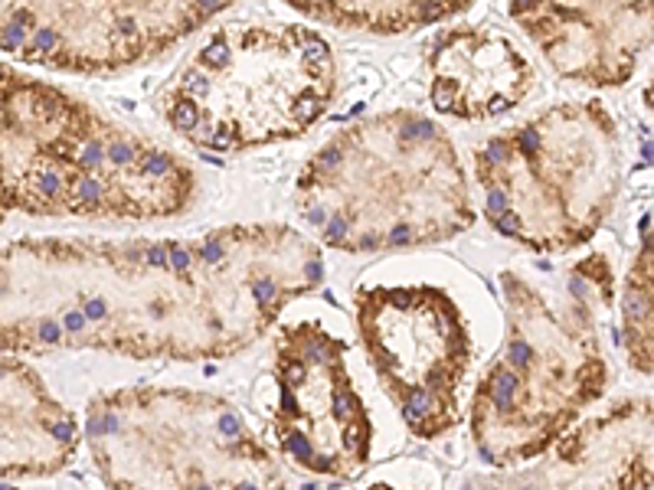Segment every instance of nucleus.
<instances>
[{"instance_id": "15", "label": "nucleus", "mask_w": 654, "mask_h": 490, "mask_svg": "<svg viewBox=\"0 0 654 490\" xmlns=\"http://www.w3.org/2000/svg\"><path fill=\"white\" fill-rule=\"evenodd\" d=\"M622 337L634 370L651 373V317H654V268H651V239H641L622 285Z\"/></svg>"}, {"instance_id": "12", "label": "nucleus", "mask_w": 654, "mask_h": 490, "mask_svg": "<svg viewBox=\"0 0 654 490\" xmlns=\"http://www.w3.org/2000/svg\"><path fill=\"white\" fill-rule=\"evenodd\" d=\"M527 53L494 26L442 30L429 46V102L439 115L488 121L534 92Z\"/></svg>"}, {"instance_id": "8", "label": "nucleus", "mask_w": 654, "mask_h": 490, "mask_svg": "<svg viewBox=\"0 0 654 490\" xmlns=\"http://www.w3.org/2000/svg\"><path fill=\"white\" fill-rule=\"evenodd\" d=\"M187 255L216 356L256 343L324 285L321 245L285 223L219 226L187 239Z\"/></svg>"}, {"instance_id": "11", "label": "nucleus", "mask_w": 654, "mask_h": 490, "mask_svg": "<svg viewBox=\"0 0 654 490\" xmlns=\"http://www.w3.org/2000/svg\"><path fill=\"white\" fill-rule=\"evenodd\" d=\"M507 17L569 82L618 88L634 75L651 46L654 7L641 3H540L514 0Z\"/></svg>"}, {"instance_id": "5", "label": "nucleus", "mask_w": 654, "mask_h": 490, "mask_svg": "<svg viewBox=\"0 0 654 490\" xmlns=\"http://www.w3.org/2000/svg\"><path fill=\"white\" fill-rule=\"evenodd\" d=\"M484 219L524 248L569 252L602 229L622 190L618 121L602 102H559L474 148Z\"/></svg>"}, {"instance_id": "10", "label": "nucleus", "mask_w": 654, "mask_h": 490, "mask_svg": "<svg viewBox=\"0 0 654 490\" xmlns=\"http://www.w3.org/2000/svg\"><path fill=\"white\" fill-rule=\"evenodd\" d=\"M343 360L347 343L321 320H298L279 331V441L288 458L314 474L357 468L370 448V422Z\"/></svg>"}, {"instance_id": "1", "label": "nucleus", "mask_w": 654, "mask_h": 490, "mask_svg": "<svg viewBox=\"0 0 654 490\" xmlns=\"http://www.w3.org/2000/svg\"><path fill=\"white\" fill-rule=\"evenodd\" d=\"M0 350L216 356L187 239L46 235L3 245Z\"/></svg>"}, {"instance_id": "7", "label": "nucleus", "mask_w": 654, "mask_h": 490, "mask_svg": "<svg viewBox=\"0 0 654 490\" xmlns=\"http://www.w3.org/2000/svg\"><path fill=\"white\" fill-rule=\"evenodd\" d=\"M354 317L403 422L419 435L445 432L472 360L458 301L432 285H364L354 294Z\"/></svg>"}, {"instance_id": "3", "label": "nucleus", "mask_w": 654, "mask_h": 490, "mask_svg": "<svg viewBox=\"0 0 654 490\" xmlns=\"http://www.w3.org/2000/svg\"><path fill=\"white\" fill-rule=\"evenodd\" d=\"M295 203L337 252L445 242L478 216L455 141L412 108H389L324 141L301 167Z\"/></svg>"}, {"instance_id": "2", "label": "nucleus", "mask_w": 654, "mask_h": 490, "mask_svg": "<svg viewBox=\"0 0 654 490\" xmlns=\"http://www.w3.org/2000/svg\"><path fill=\"white\" fill-rule=\"evenodd\" d=\"M196 200L173 150L0 63V226L10 213L167 219Z\"/></svg>"}, {"instance_id": "6", "label": "nucleus", "mask_w": 654, "mask_h": 490, "mask_svg": "<svg viewBox=\"0 0 654 490\" xmlns=\"http://www.w3.org/2000/svg\"><path fill=\"white\" fill-rule=\"evenodd\" d=\"M586 275L592 278V258H586ZM501 288L507 337L474 402L478 441L484 445L494 432L504 435L491 464L543 451L609 383L595 310L612 304V275L589 291L573 271L566 304L547 298L517 271H501Z\"/></svg>"}, {"instance_id": "13", "label": "nucleus", "mask_w": 654, "mask_h": 490, "mask_svg": "<svg viewBox=\"0 0 654 490\" xmlns=\"http://www.w3.org/2000/svg\"><path fill=\"white\" fill-rule=\"evenodd\" d=\"M75 422L26 363L0 353V477H46L72 458Z\"/></svg>"}, {"instance_id": "14", "label": "nucleus", "mask_w": 654, "mask_h": 490, "mask_svg": "<svg viewBox=\"0 0 654 490\" xmlns=\"http://www.w3.org/2000/svg\"><path fill=\"white\" fill-rule=\"evenodd\" d=\"M288 10L298 13L301 20L334 26V30H357V33H373V36H403V33H416L422 26H435L451 17L472 10V3H458V0H288Z\"/></svg>"}, {"instance_id": "9", "label": "nucleus", "mask_w": 654, "mask_h": 490, "mask_svg": "<svg viewBox=\"0 0 654 490\" xmlns=\"http://www.w3.org/2000/svg\"><path fill=\"white\" fill-rule=\"evenodd\" d=\"M229 3H0V53L75 75H111L164 56Z\"/></svg>"}, {"instance_id": "4", "label": "nucleus", "mask_w": 654, "mask_h": 490, "mask_svg": "<svg viewBox=\"0 0 654 490\" xmlns=\"http://www.w3.org/2000/svg\"><path fill=\"white\" fill-rule=\"evenodd\" d=\"M334 92L327 36L288 20H233L180 65L161 111L194 148L242 154L314 128Z\"/></svg>"}]
</instances>
